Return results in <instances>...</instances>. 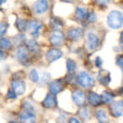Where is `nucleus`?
<instances>
[{
	"instance_id": "f257e3e1",
	"label": "nucleus",
	"mask_w": 123,
	"mask_h": 123,
	"mask_svg": "<svg viewBox=\"0 0 123 123\" xmlns=\"http://www.w3.org/2000/svg\"><path fill=\"white\" fill-rule=\"evenodd\" d=\"M85 36V50L87 53H94L101 46V37L95 31H87Z\"/></svg>"
},
{
	"instance_id": "f03ea898",
	"label": "nucleus",
	"mask_w": 123,
	"mask_h": 123,
	"mask_svg": "<svg viewBox=\"0 0 123 123\" xmlns=\"http://www.w3.org/2000/svg\"><path fill=\"white\" fill-rule=\"evenodd\" d=\"M75 84L80 89L90 90L95 85V78L92 76L89 71H79L75 75Z\"/></svg>"
},
{
	"instance_id": "7ed1b4c3",
	"label": "nucleus",
	"mask_w": 123,
	"mask_h": 123,
	"mask_svg": "<svg viewBox=\"0 0 123 123\" xmlns=\"http://www.w3.org/2000/svg\"><path fill=\"white\" fill-rule=\"evenodd\" d=\"M106 24L112 30H121L123 26V14L121 10H112L108 12Z\"/></svg>"
},
{
	"instance_id": "20e7f679",
	"label": "nucleus",
	"mask_w": 123,
	"mask_h": 123,
	"mask_svg": "<svg viewBox=\"0 0 123 123\" xmlns=\"http://www.w3.org/2000/svg\"><path fill=\"white\" fill-rule=\"evenodd\" d=\"M14 58L21 65H24V67H28L30 64H31V54H30V52L26 49V47L25 46H18V47H16V49H15V53H14Z\"/></svg>"
},
{
	"instance_id": "39448f33",
	"label": "nucleus",
	"mask_w": 123,
	"mask_h": 123,
	"mask_svg": "<svg viewBox=\"0 0 123 123\" xmlns=\"http://www.w3.org/2000/svg\"><path fill=\"white\" fill-rule=\"evenodd\" d=\"M44 28V25L41 20H36V18H31L27 20V32H30V35L32 36V38H37L41 36L42 31Z\"/></svg>"
},
{
	"instance_id": "423d86ee",
	"label": "nucleus",
	"mask_w": 123,
	"mask_h": 123,
	"mask_svg": "<svg viewBox=\"0 0 123 123\" xmlns=\"http://www.w3.org/2000/svg\"><path fill=\"white\" fill-rule=\"evenodd\" d=\"M65 35L62 30H55V31H52L50 35L48 36V43L52 46V47H62L64 43H65Z\"/></svg>"
},
{
	"instance_id": "0eeeda50",
	"label": "nucleus",
	"mask_w": 123,
	"mask_h": 123,
	"mask_svg": "<svg viewBox=\"0 0 123 123\" xmlns=\"http://www.w3.org/2000/svg\"><path fill=\"white\" fill-rule=\"evenodd\" d=\"M84 35H85V31H84L83 27H79V26L78 27H70L67 31L65 38L69 41V42H71V43H78L79 41L83 39Z\"/></svg>"
},
{
	"instance_id": "6e6552de",
	"label": "nucleus",
	"mask_w": 123,
	"mask_h": 123,
	"mask_svg": "<svg viewBox=\"0 0 123 123\" xmlns=\"http://www.w3.org/2000/svg\"><path fill=\"white\" fill-rule=\"evenodd\" d=\"M71 101L76 107H83L86 105V94L83 89L74 87L71 91Z\"/></svg>"
},
{
	"instance_id": "1a4fd4ad",
	"label": "nucleus",
	"mask_w": 123,
	"mask_h": 123,
	"mask_svg": "<svg viewBox=\"0 0 123 123\" xmlns=\"http://www.w3.org/2000/svg\"><path fill=\"white\" fill-rule=\"evenodd\" d=\"M63 55H64V53L59 47H49L44 53V59L48 64H52L54 62L59 60Z\"/></svg>"
},
{
	"instance_id": "9d476101",
	"label": "nucleus",
	"mask_w": 123,
	"mask_h": 123,
	"mask_svg": "<svg viewBox=\"0 0 123 123\" xmlns=\"http://www.w3.org/2000/svg\"><path fill=\"white\" fill-rule=\"evenodd\" d=\"M50 9V1L49 0H36L32 5L33 14L37 16H43L46 15Z\"/></svg>"
},
{
	"instance_id": "9b49d317",
	"label": "nucleus",
	"mask_w": 123,
	"mask_h": 123,
	"mask_svg": "<svg viewBox=\"0 0 123 123\" xmlns=\"http://www.w3.org/2000/svg\"><path fill=\"white\" fill-rule=\"evenodd\" d=\"M48 85V94H52V95H58L60 94L62 91L64 90V81L63 79H57V80H50Z\"/></svg>"
},
{
	"instance_id": "f8f14e48",
	"label": "nucleus",
	"mask_w": 123,
	"mask_h": 123,
	"mask_svg": "<svg viewBox=\"0 0 123 123\" xmlns=\"http://www.w3.org/2000/svg\"><path fill=\"white\" fill-rule=\"evenodd\" d=\"M41 105L44 110H48V111H52V110H55L58 107V100H57V96L55 95H52V94H47L44 96V98L42 100Z\"/></svg>"
},
{
	"instance_id": "ddd939ff",
	"label": "nucleus",
	"mask_w": 123,
	"mask_h": 123,
	"mask_svg": "<svg viewBox=\"0 0 123 123\" xmlns=\"http://www.w3.org/2000/svg\"><path fill=\"white\" fill-rule=\"evenodd\" d=\"M10 89H11L17 96L18 95L21 96L26 92V84L22 79H14V80H11V83H10Z\"/></svg>"
},
{
	"instance_id": "4468645a",
	"label": "nucleus",
	"mask_w": 123,
	"mask_h": 123,
	"mask_svg": "<svg viewBox=\"0 0 123 123\" xmlns=\"http://www.w3.org/2000/svg\"><path fill=\"white\" fill-rule=\"evenodd\" d=\"M110 113L113 118H121L123 115V101H113L112 104H110Z\"/></svg>"
},
{
	"instance_id": "2eb2a0df",
	"label": "nucleus",
	"mask_w": 123,
	"mask_h": 123,
	"mask_svg": "<svg viewBox=\"0 0 123 123\" xmlns=\"http://www.w3.org/2000/svg\"><path fill=\"white\" fill-rule=\"evenodd\" d=\"M86 102H89V105L91 107H100L102 105V100H101V95L97 94L95 91H87L86 94Z\"/></svg>"
},
{
	"instance_id": "dca6fc26",
	"label": "nucleus",
	"mask_w": 123,
	"mask_h": 123,
	"mask_svg": "<svg viewBox=\"0 0 123 123\" xmlns=\"http://www.w3.org/2000/svg\"><path fill=\"white\" fill-rule=\"evenodd\" d=\"M96 80L98 81V84L107 87L110 84H111V73L105 69H98V73L96 75Z\"/></svg>"
},
{
	"instance_id": "f3484780",
	"label": "nucleus",
	"mask_w": 123,
	"mask_h": 123,
	"mask_svg": "<svg viewBox=\"0 0 123 123\" xmlns=\"http://www.w3.org/2000/svg\"><path fill=\"white\" fill-rule=\"evenodd\" d=\"M26 47V49L30 52V54H33V55H37L39 54L41 52V46H39V42L36 39V38H31V39H26V42L24 44Z\"/></svg>"
},
{
	"instance_id": "a211bd4d",
	"label": "nucleus",
	"mask_w": 123,
	"mask_h": 123,
	"mask_svg": "<svg viewBox=\"0 0 123 123\" xmlns=\"http://www.w3.org/2000/svg\"><path fill=\"white\" fill-rule=\"evenodd\" d=\"M87 11H89V9L86 6H76L75 11H74V21L84 24L86 15H87Z\"/></svg>"
},
{
	"instance_id": "6ab92c4d",
	"label": "nucleus",
	"mask_w": 123,
	"mask_h": 123,
	"mask_svg": "<svg viewBox=\"0 0 123 123\" xmlns=\"http://www.w3.org/2000/svg\"><path fill=\"white\" fill-rule=\"evenodd\" d=\"M18 122L20 123H36L37 116H36V113H32V112L21 111L18 113Z\"/></svg>"
},
{
	"instance_id": "aec40b11",
	"label": "nucleus",
	"mask_w": 123,
	"mask_h": 123,
	"mask_svg": "<svg viewBox=\"0 0 123 123\" xmlns=\"http://www.w3.org/2000/svg\"><path fill=\"white\" fill-rule=\"evenodd\" d=\"M65 26L64 21L62 20L60 17L58 16H52L49 20V27L52 28V31H55V30H62Z\"/></svg>"
},
{
	"instance_id": "412c9836",
	"label": "nucleus",
	"mask_w": 123,
	"mask_h": 123,
	"mask_svg": "<svg viewBox=\"0 0 123 123\" xmlns=\"http://www.w3.org/2000/svg\"><path fill=\"white\" fill-rule=\"evenodd\" d=\"M115 98H116V94L113 91H111V90H105L101 94V100H102V104L104 105L112 104V102L115 101Z\"/></svg>"
},
{
	"instance_id": "4be33fe9",
	"label": "nucleus",
	"mask_w": 123,
	"mask_h": 123,
	"mask_svg": "<svg viewBox=\"0 0 123 123\" xmlns=\"http://www.w3.org/2000/svg\"><path fill=\"white\" fill-rule=\"evenodd\" d=\"M78 118L84 122V121H90L91 119V112H90V108L86 107V106H83V107H79V111H78Z\"/></svg>"
},
{
	"instance_id": "5701e85b",
	"label": "nucleus",
	"mask_w": 123,
	"mask_h": 123,
	"mask_svg": "<svg viewBox=\"0 0 123 123\" xmlns=\"http://www.w3.org/2000/svg\"><path fill=\"white\" fill-rule=\"evenodd\" d=\"M95 117H96L97 123H108V122H110V118H108L107 112H106L105 110H102V108L96 110V112H95Z\"/></svg>"
},
{
	"instance_id": "b1692460",
	"label": "nucleus",
	"mask_w": 123,
	"mask_h": 123,
	"mask_svg": "<svg viewBox=\"0 0 123 123\" xmlns=\"http://www.w3.org/2000/svg\"><path fill=\"white\" fill-rule=\"evenodd\" d=\"M12 39L11 38H9V37H0V49H3V50H6V52H9V50H11L12 49Z\"/></svg>"
},
{
	"instance_id": "393cba45",
	"label": "nucleus",
	"mask_w": 123,
	"mask_h": 123,
	"mask_svg": "<svg viewBox=\"0 0 123 123\" xmlns=\"http://www.w3.org/2000/svg\"><path fill=\"white\" fill-rule=\"evenodd\" d=\"M15 27L20 33H25L27 30V20L24 17H17L15 21Z\"/></svg>"
},
{
	"instance_id": "a878e982",
	"label": "nucleus",
	"mask_w": 123,
	"mask_h": 123,
	"mask_svg": "<svg viewBox=\"0 0 123 123\" xmlns=\"http://www.w3.org/2000/svg\"><path fill=\"white\" fill-rule=\"evenodd\" d=\"M65 68H67V73L68 74H75V71L78 69V63L73 58H68L65 60Z\"/></svg>"
},
{
	"instance_id": "bb28decb",
	"label": "nucleus",
	"mask_w": 123,
	"mask_h": 123,
	"mask_svg": "<svg viewBox=\"0 0 123 123\" xmlns=\"http://www.w3.org/2000/svg\"><path fill=\"white\" fill-rule=\"evenodd\" d=\"M97 20H98V17H97V14H96L95 10H89L86 18H85V22L87 25H94V24L97 22Z\"/></svg>"
},
{
	"instance_id": "cd10ccee",
	"label": "nucleus",
	"mask_w": 123,
	"mask_h": 123,
	"mask_svg": "<svg viewBox=\"0 0 123 123\" xmlns=\"http://www.w3.org/2000/svg\"><path fill=\"white\" fill-rule=\"evenodd\" d=\"M21 111H26V112H32L36 113V107L33 105V102L31 100H25L21 105Z\"/></svg>"
},
{
	"instance_id": "c85d7f7f",
	"label": "nucleus",
	"mask_w": 123,
	"mask_h": 123,
	"mask_svg": "<svg viewBox=\"0 0 123 123\" xmlns=\"http://www.w3.org/2000/svg\"><path fill=\"white\" fill-rule=\"evenodd\" d=\"M26 35L25 33H17L16 36H14L12 37V43L16 46V47H18V46H24L25 44V42H26Z\"/></svg>"
},
{
	"instance_id": "c756f323",
	"label": "nucleus",
	"mask_w": 123,
	"mask_h": 123,
	"mask_svg": "<svg viewBox=\"0 0 123 123\" xmlns=\"http://www.w3.org/2000/svg\"><path fill=\"white\" fill-rule=\"evenodd\" d=\"M28 79H30L31 83L38 84V81H39V74H38L37 69H31L28 71Z\"/></svg>"
},
{
	"instance_id": "7c9ffc66",
	"label": "nucleus",
	"mask_w": 123,
	"mask_h": 123,
	"mask_svg": "<svg viewBox=\"0 0 123 123\" xmlns=\"http://www.w3.org/2000/svg\"><path fill=\"white\" fill-rule=\"evenodd\" d=\"M64 81V84H68V85H76L75 84V75L74 74H67L64 78H62Z\"/></svg>"
},
{
	"instance_id": "2f4dec72",
	"label": "nucleus",
	"mask_w": 123,
	"mask_h": 123,
	"mask_svg": "<svg viewBox=\"0 0 123 123\" xmlns=\"http://www.w3.org/2000/svg\"><path fill=\"white\" fill-rule=\"evenodd\" d=\"M9 27H10V25L7 21H0V37H4L7 33Z\"/></svg>"
},
{
	"instance_id": "473e14b6",
	"label": "nucleus",
	"mask_w": 123,
	"mask_h": 123,
	"mask_svg": "<svg viewBox=\"0 0 123 123\" xmlns=\"http://www.w3.org/2000/svg\"><path fill=\"white\" fill-rule=\"evenodd\" d=\"M49 81H50V74L48 73V71H44V73L42 74V76H39V81H38V83L41 85H47Z\"/></svg>"
},
{
	"instance_id": "72a5a7b5",
	"label": "nucleus",
	"mask_w": 123,
	"mask_h": 123,
	"mask_svg": "<svg viewBox=\"0 0 123 123\" xmlns=\"http://www.w3.org/2000/svg\"><path fill=\"white\" fill-rule=\"evenodd\" d=\"M92 1H94V4L96 6H98L101 9H105V7H107L110 5L111 0H92Z\"/></svg>"
},
{
	"instance_id": "f704fd0d",
	"label": "nucleus",
	"mask_w": 123,
	"mask_h": 123,
	"mask_svg": "<svg viewBox=\"0 0 123 123\" xmlns=\"http://www.w3.org/2000/svg\"><path fill=\"white\" fill-rule=\"evenodd\" d=\"M5 98H6V100H9V101H14V100H16V98H17V95L15 94V92H14L11 89H7L6 95H5Z\"/></svg>"
},
{
	"instance_id": "c9c22d12",
	"label": "nucleus",
	"mask_w": 123,
	"mask_h": 123,
	"mask_svg": "<svg viewBox=\"0 0 123 123\" xmlns=\"http://www.w3.org/2000/svg\"><path fill=\"white\" fill-rule=\"evenodd\" d=\"M116 65L119 68V70H122V69H123V57H122V54H121V53L116 57Z\"/></svg>"
},
{
	"instance_id": "e433bc0d",
	"label": "nucleus",
	"mask_w": 123,
	"mask_h": 123,
	"mask_svg": "<svg viewBox=\"0 0 123 123\" xmlns=\"http://www.w3.org/2000/svg\"><path fill=\"white\" fill-rule=\"evenodd\" d=\"M94 65H95L96 68H98V69L102 68V58H101V57H96V58H95Z\"/></svg>"
},
{
	"instance_id": "4c0bfd02",
	"label": "nucleus",
	"mask_w": 123,
	"mask_h": 123,
	"mask_svg": "<svg viewBox=\"0 0 123 123\" xmlns=\"http://www.w3.org/2000/svg\"><path fill=\"white\" fill-rule=\"evenodd\" d=\"M67 123H83V122H81L78 117H75V116H70V117H68Z\"/></svg>"
},
{
	"instance_id": "58836bf2",
	"label": "nucleus",
	"mask_w": 123,
	"mask_h": 123,
	"mask_svg": "<svg viewBox=\"0 0 123 123\" xmlns=\"http://www.w3.org/2000/svg\"><path fill=\"white\" fill-rule=\"evenodd\" d=\"M22 76H24V71H16V73H14L12 74V76H11V80H14V79H22Z\"/></svg>"
},
{
	"instance_id": "ea45409f",
	"label": "nucleus",
	"mask_w": 123,
	"mask_h": 123,
	"mask_svg": "<svg viewBox=\"0 0 123 123\" xmlns=\"http://www.w3.org/2000/svg\"><path fill=\"white\" fill-rule=\"evenodd\" d=\"M6 58H7V52L6 50L0 49V60H5Z\"/></svg>"
},
{
	"instance_id": "a19ab883",
	"label": "nucleus",
	"mask_w": 123,
	"mask_h": 123,
	"mask_svg": "<svg viewBox=\"0 0 123 123\" xmlns=\"http://www.w3.org/2000/svg\"><path fill=\"white\" fill-rule=\"evenodd\" d=\"M62 3H69V4H73V3H75V0H60Z\"/></svg>"
},
{
	"instance_id": "79ce46f5",
	"label": "nucleus",
	"mask_w": 123,
	"mask_h": 123,
	"mask_svg": "<svg viewBox=\"0 0 123 123\" xmlns=\"http://www.w3.org/2000/svg\"><path fill=\"white\" fill-rule=\"evenodd\" d=\"M6 1H7V0H0V5H4Z\"/></svg>"
},
{
	"instance_id": "37998d69",
	"label": "nucleus",
	"mask_w": 123,
	"mask_h": 123,
	"mask_svg": "<svg viewBox=\"0 0 123 123\" xmlns=\"http://www.w3.org/2000/svg\"><path fill=\"white\" fill-rule=\"evenodd\" d=\"M10 123H20V122H18V121H11Z\"/></svg>"
},
{
	"instance_id": "c03bdc74",
	"label": "nucleus",
	"mask_w": 123,
	"mask_h": 123,
	"mask_svg": "<svg viewBox=\"0 0 123 123\" xmlns=\"http://www.w3.org/2000/svg\"><path fill=\"white\" fill-rule=\"evenodd\" d=\"M0 86H1V76H0Z\"/></svg>"
},
{
	"instance_id": "a18cd8bd",
	"label": "nucleus",
	"mask_w": 123,
	"mask_h": 123,
	"mask_svg": "<svg viewBox=\"0 0 123 123\" xmlns=\"http://www.w3.org/2000/svg\"><path fill=\"white\" fill-rule=\"evenodd\" d=\"M1 10H3V9H1V5H0V11H1Z\"/></svg>"
}]
</instances>
